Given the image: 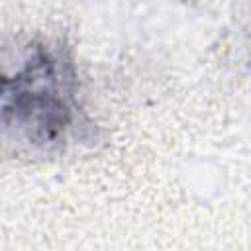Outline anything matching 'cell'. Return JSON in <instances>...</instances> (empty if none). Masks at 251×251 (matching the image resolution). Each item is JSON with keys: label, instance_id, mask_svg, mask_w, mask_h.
Listing matches in <instances>:
<instances>
[{"label": "cell", "instance_id": "1", "mask_svg": "<svg viewBox=\"0 0 251 251\" xmlns=\"http://www.w3.org/2000/svg\"><path fill=\"white\" fill-rule=\"evenodd\" d=\"M78 116L76 75L55 47H37L14 78H4L2 120L35 145H57Z\"/></svg>", "mask_w": 251, "mask_h": 251}]
</instances>
